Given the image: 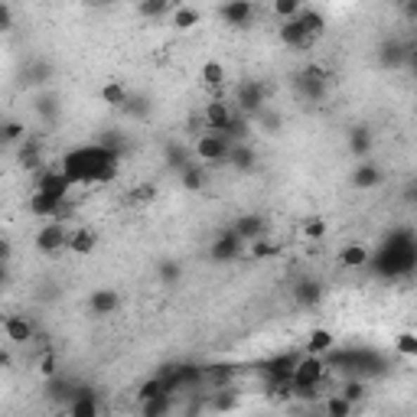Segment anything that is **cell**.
<instances>
[{
  "label": "cell",
  "instance_id": "obj_17",
  "mask_svg": "<svg viewBox=\"0 0 417 417\" xmlns=\"http://www.w3.org/2000/svg\"><path fill=\"white\" fill-rule=\"evenodd\" d=\"M372 261V255H368V248L365 245H346V248L339 251V264L349 267V271H355V267H365Z\"/></svg>",
  "mask_w": 417,
  "mask_h": 417
},
{
  "label": "cell",
  "instance_id": "obj_21",
  "mask_svg": "<svg viewBox=\"0 0 417 417\" xmlns=\"http://www.w3.org/2000/svg\"><path fill=\"white\" fill-rule=\"evenodd\" d=\"M293 300L300 303V307H313V303L320 300V284H313V281H300V284L293 287Z\"/></svg>",
  "mask_w": 417,
  "mask_h": 417
},
{
  "label": "cell",
  "instance_id": "obj_42",
  "mask_svg": "<svg viewBox=\"0 0 417 417\" xmlns=\"http://www.w3.org/2000/svg\"><path fill=\"white\" fill-rule=\"evenodd\" d=\"M0 365H10V355L7 352H0Z\"/></svg>",
  "mask_w": 417,
  "mask_h": 417
},
{
  "label": "cell",
  "instance_id": "obj_28",
  "mask_svg": "<svg viewBox=\"0 0 417 417\" xmlns=\"http://www.w3.org/2000/svg\"><path fill=\"white\" fill-rule=\"evenodd\" d=\"M277 245L274 241H267V235H261V238L251 241V257H257V261H264V257H274L277 255Z\"/></svg>",
  "mask_w": 417,
  "mask_h": 417
},
{
  "label": "cell",
  "instance_id": "obj_11",
  "mask_svg": "<svg viewBox=\"0 0 417 417\" xmlns=\"http://www.w3.org/2000/svg\"><path fill=\"white\" fill-rule=\"evenodd\" d=\"M98 245V235L91 229H85V225H79V229H69V238H65V248L72 251V255H91Z\"/></svg>",
  "mask_w": 417,
  "mask_h": 417
},
{
  "label": "cell",
  "instance_id": "obj_12",
  "mask_svg": "<svg viewBox=\"0 0 417 417\" xmlns=\"http://www.w3.org/2000/svg\"><path fill=\"white\" fill-rule=\"evenodd\" d=\"M63 205H65V199H56V195L39 193V189H36L33 199H30V212L43 215V219H56V215L63 212Z\"/></svg>",
  "mask_w": 417,
  "mask_h": 417
},
{
  "label": "cell",
  "instance_id": "obj_32",
  "mask_svg": "<svg viewBox=\"0 0 417 417\" xmlns=\"http://www.w3.org/2000/svg\"><path fill=\"white\" fill-rule=\"evenodd\" d=\"M39 150H36L33 143H23V147H20V167H27V169H36L39 167Z\"/></svg>",
  "mask_w": 417,
  "mask_h": 417
},
{
  "label": "cell",
  "instance_id": "obj_22",
  "mask_svg": "<svg viewBox=\"0 0 417 417\" xmlns=\"http://www.w3.org/2000/svg\"><path fill=\"white\" fill-rule=\"evenodd\" d=\"M199 20H203V13L193 10V7H177L173 10V27L177 30H193V27H199Z\"/></svg>",
  "mask_w": 417,
  "mask_h": 417
},
{
  "label": "cell",
  "instance_id": "obj_10",
  "mask_svg": "<svg viewBox=\"0 0 417 417\" xmlns=\"http://www.w3.org/2000/svg\"><path fill=\"white\" fill-rule=\"evenodd\" d=\"M277 36H281V43L293 46V49H310V46H313V39H307V33H303V27H300V20H297V17L281 20Z\"/></svg>",
  "mask_w": 417,
  "mask_h": 417
},
{
  "label": "cell",
  "instance_id": "obj_6",
  "mask_svg": "<svg viewBox=\"0 0 417 417\" xmlns=\"http://www.w3.org/2000/svg\"><path fill=\"white\" fill-rule=\"evenodd\" d=\"M238 255H241V238L231 229L222 231V235H215L212 245H209V257H212V261H219V264H225V261H235Z\"/></svg>",
  "mask_w": 417,
  "mask_h": 417
},
{
  "label": "cell",
  "instance_id": "obj_23",
  "mask_svg": "<svg viewBox=\"0 0 417 417\" xmlns=\"http://www.w3.org/2000/svg\"><path fill=\"white\" fill-rule=\"evenodd\" d=\"M225 65L222 63H205L203 65V82L209 85V89H219V85H225Z\"/></svg>",
  "mask_w": 417,
  "mask_h": 417
},
{
  "label": "cell",
  "instance_id": "obj_1",
  "mask_svg": "<svg viewBox=\"0 0 417 417\" xmlns=\"http://www.w3.org/2000/svg\"><path fill=\"white\" fill-rule=\"evenodd\" d=\"M326 378V362H323L320 355L307 352L303 359L293 362V372H290V382H293V391H300V394H310L316 391Z\"/></svg>",
  "mask_w": 417,
  "mask_h": 417
},
{
  "label": "cell",
  "instance_id": "obj_39",
  "mask_svg": "<svg viewBox=\"0 0 417 417\" xmlns=\"http://www.w3.org/2000/svg\"><path fill=\"white\" fill-rule=\"evenodd\" d=\"M362 394H365V385H362V382H352V385H346V391H342V398H349V401H352V404H355V401H359V398H362Z\"/></svg>",
  "mask_w": 417,
  "mask_h": 417
},
{
  "label": "cell",
  "instance_id": "obj_5",
  "mask_svg": "<svg viewBox=\"0 0 417 417\" xmlns=\"http://www.w3.org/2000/svg\"><path fill=\"white\" fill-rule=\"evenodd\" d=\"M65 238H69V229H65L59 219H53L49 225L39 229V235H36V248L43 251V255H53V251L65 248Z\"/></svg>",
  "mask_w": 417,
  "mask_h": 417
},
{
  "label": "cell",
  "instance_id": "obj_36",
  "mask_svg": "<svg viewBox=\"0 0 417 417\" xmlns=\"http://www.w3.org/2000/svg\"><path fill=\"white\" fill-rule=\"evenodd\" d=\"M39 372H43L46 378H49V375H56V372H59V359H56L53 352H46L43 362H39Z\"/></svg>",
  "mask_w": 417,
  "mask_h": 417
},
{
  "label": "cell",
  "instance_id": "obj_20",
  "mask_svg": "<svg viewBox=\"0 0 417 417\" xmlns=\"http://www.w3.org/2000/svg\"><path fill=\"white\" fill-rule=\"evenodd\" d=\"M229 163L231 167H238V169H251L255 167V150H251L248 143H231V150H229Z\"/></svg>",
  "mask_w": 417,
  "mask_h": 417
},
{
  "label": "cell",
  "instance_id": "obj_9",
  "mask_svg": "<svg viewBox=\"0 0 417 417\" xmlns=\"http://www.w3.org/2000/svg\"><path fill=\"white\" fill-rule=\"evenodd\" d=\"M251 17H255V4L251 0H229V4H222V20L229 27H248Z\"/></svg>",
  "mask_w": 417,
  "mask_h": 417
},
{
  "label": "cell",
  "instance_id": "obj_33",
  "mask_svg": "<svg viewBox=\"0 0 417 417\" xmlns=\"http://www.w3.org/2000/svg\"><path fill=\"white\" fill-rule=\"evenodd\" d=\"M303 235L313 241L326 238V222H323V219H307V222H303Z\"/></svg>",
  "mask_w": 417,
  "mask_h": 417
},
{
  "label": "cell",
  "instance_id": "obj_30",
  "mask_svg": "<svg viewBox=\"0 0 417 417\" xmlns=\"http://www.w3.org/2000/svg\"><path fill=\"white\" fill-rule=\"evenodd\" d=\"M303 10V0H274V13L281 20H290Z\"/></svg>",
  "mask_w": 417,
  "mask_h": 417
},
{
  "label": "cell",
  "instance_id": "obj_13",
  "mask_svg": "<svg viewBox=\"0 0 417 417\" xmlns=\"http://www.w3.org/2000/svg\"><path fill=\"white\" fill-rule=\"evenodd\" d=\"M231 231H235L241 241H255L264 235V219H261V215H238V219L231 222Z\"/></svg>",
  "mask_w": 417,
  "mask_h": 417
},
{
  "label": "cell",
  "instance_id": "obj_14",
  "mask_svg": "<svg viewBox=\"0 0 417 417\" xmlns=\"http://www.w3.org/2000/svg\"><path fill=\"white\" fill-rule=\"evenodd\" d=\"M89 307L95 316H108V313H115L117 307H121V297H117V290H111V287H101V290L91 293Z\"/></svg>",
  "mask_w": 417,
  "mask_h": 417
},
{
  "label": "cell",
  "instance_id": "obj_34",
  "mask_svg": "<svg viewBox=\"0 0 417 417\" xmlns=\"http://www.w3.org/2000/svg\"><path fill=\"white\" fill-rule=\"evenodd\" d=\"M167 7H169V0H141V7L137 10H141L143 17H160Z\"/></svg>",
  "mask_w": 417,
  "mask_h": 417
},
{
  "label": "cell",
  "instance_id": "obj_40",
  "mask_svg": "<svg viewBox=\"0 0 417 417\" xmlns=\"http://www.w3.org/2000/svg\"><path fill=\"white\" fill-rule=\"evenodd\" d=\"M225 408H235V391H229V394H222L215 401V411H225Z\"/></svg>",
  "mask_w": 417,
  "mask_h": 417
},
{
  "label": "cell",
  "instance_id": "obj_29",
  "mask_svg": "<svg viewBox=\"0 0 417 417\" xmlns=\"http://www.w3.org/2000/svg\"><path fill=\"white\" fill-rule=\"evenodd\" d=\"M141 411L147 417H153V414H167L169 411V394H157V398H147L141 404Z\"/></svg>",
  "mask_w": 417,
  "mask_h": 417
},
{
  "label": "cell",
  "instance_id": "obj_31",
  "mask_svg": "<svg viewBox=\"0 0 417 417\" xmlns=\"http://www.w3.org/2000/svg\"><path fill=\"white\" fill-rule=\"evenodd\" d=\"M394 349H398L404 359H414L417 355V336L414 333H401V336L394 339Z\"/></svg>",
  "mask_w": 417,
  "mask_h": 417
},
{
  "label": "cell",
  "instance_id": "obj_37",
  "mask_svg": "<svg viewBox=\"0 0 417 417\" xmlns=\"http://www.w3.org/2000/svg\"><path fill=\"white\" fill-rule=\"evenodd\" d=\"M160 277L167 287H173L179 281V264H160Z\"/></svg>",
  "mask_w": 417,
  "mask_h": 417
},
{
  "label": "cell",
  "instance_id": "obj_19",
  "mask_svg": "<svg viewBox=\"0 0 417 417\" xmlns=\"http://www.w3.org/2000/svg\"><path fill=\"white\" fill-rule=\"evenodd\" d=\"M333 346H336V339H333V333H329V329H313L310 339H307V352H313V355L329 352Z\"/></svg>",
  "mask_w": 417,
  "mask_h": 417
},
{
  "label": "cell",
  "instance_id": "obj_27",
  "mask_svg": "<svg viewBox=\"0 0 417 417\" xmlns=\"http://www.w3.org/2000/svg\"><path fill=\"white\" fill-rule=\"evenodd\" d=\"M352 411H355V404L349 398H342V394H333L326 401V414H333V417H349Z\"/></svg>",
  "mask_w": 417,
  "mask_h": 417
},
{
  "label": "cell",
  "instance_id": "obj_7",
  "mask_svg": "<svg viewBox=\"0 0 417 417\" xmlns=\"http://www.w3.org/2000/svg\"><path fill=\"white\" fill-rule=\"evenodd\" d=\"M72 186H75V183L65 177L63 169H53V173H39V179H36V189H39V193L56 195V199H65Z\"/></svg>",
  "mask_w": 417,
  "mask_h": 417
},
{
  "label": "cell",
  "instance_id": "obj_41",
  "mask_svg": "<svg viewBox=\"0 0 417 417\" xmlns=\"http://www.w3.org/2000/svg\"><path fill=\"white\" fill-rule=\"evenodd\" d=\"M4 257H7V245L0 241V264H4Z\"/></svg>",
  "mask_w": 417,
  "mask_h": 417
},
{
  "label": "cell",
  "instance_id": "obj_18",
  "mask_svg": "<svg viewBox=\"0 0 417 417\" xmlns=\"http://www.w3.org/2000/svg\"><path fill=\"white\" fill-rule=\"evenodd\" d=\"M127 98H131V91H127L121 82H108L105 89H101V101H105L108 108H124Z\"/></svg>",
  "mask_w": 417,
  "mask_h": 417
},
{
  "label": "cell",
  "instance_id": "obj_38",
  "mask_svg": "<svg viewBox=\"0 0 417 417\" xmlns=\"http://www.w3.org/2000/svg\"><path fill=\"white\" fill-rule=\"evenodd\" d=\"M13 30V13H10V7L0 0V33H10Z\"/></svg>",
  "mask_w": 417,
  "mask_h": 417
},
{
  "label": "cell",
  "instance_id": "obj_16",
  "mask_svg": "<svg viewBox=\"0 0 417 417\" xmlns=\"http://www.w3.org/2000/svg\"><path fill=\"white\" fill-rule=\"evenodd\" d=\"M382 183V169L375 167V163H359L352 173V186L355 189H375Z\"/></svg>",
  "mask_w": 417,
  "mask_h": 417
},
{
  "label": "cell",
  "instance_id": "obj_8",
  "mask_svg": "<svg viewBox=\"0 0 417 417\" xmlns=\"http://www.w3.org/2000/svg\"><path fill=\"white\" fill-rule=\"evenodd\" d=\"M4 336H7L10 342H17V346H27V342H33L36 329L27 316H7V320H4Z\"/></svg>",
  "mask_w": 417,
  "mask_h": 417
},
{
  "label": "cell",
  "instance_id": "obj_24",
  "mask_svg": "<svg viewBox=\"0 0 417 417\" xmlns=\"http://www.w3.org/2000/svg\"><path fill=\"white\" fill-rule=\"evenodd\" d=\"M349 147H352L355 157H365L368 147H372V134L365 131V127H355V131L349 134Z\"/></svg>",
  "mask_w": 417,
  "mask_h": 417
},
{
  "label": "cell",
  "instance_id": "obj_2",
  "mask_svg": "<svg viewBox=\"0 0 417 417\" xmlns=\"http://www.w3.org/2000/svg\"><path fill=\"white\" fill-rule=\"evenodd\" d=\"M231 150V137L219 131H205L199 141H195V157L203 163H225Z\"/></svg>",
  "mask_w": 417,
  "mask_h": 417
},
{
  "label": "cell",
  "instance_id": "obj_3",
  "mask_svg": "<svg viewBox=\"0 0 417 417\" xmlns=\"http://www.w3.org/2000/svg\"><path fill=\"white\" fill-rule=\"evenodd\" d=\"M261 108H264L261 82H238V89H235V111L238 115H257Z\"/></svg>",
  "mask_w": 417,
  "mask_h": 417
},
{
  "label": "cell",
  "instance_id": "obj_4",
  "mask_svg": "<svg viewBox=\"0 0 417 417\" xmlns=\"http://www.w3.org/2000/svg\"><path fill=\"white\" fill-rule=\"evenodd\" d=\"M238 117V111L231 105H225V101H209L203 111V121H205V131H219L225 134L231 127V121Z\"/></svg>",
  "mask_w": 417,
  "mask_h": 417
},
{
  "label": "cell",
  "instance_id": "obj_25",
  "mask_svg": "<svg viewBox=\"0 0 417 417\" xmlns=\"http://www.w3.org/2000/svg\"><path fill=\"white\" fill-rule=\"evenodd\" d=\"M0 141L4 143H23L27 141V127L20 124V121H7V124H0Z\"/></svg>",
  "mask_w": 417,
  "mask_h": 417
},
{
  "label": "cell",
  "instance_id": "obj_35",
  "mask_svg": "<svg viewBox=\"0 0 417 417\" xmlns=\"http://www.w3.org/2000/svg\"><path fill=\"white\" fill-rule=\"evenodd\" d=\"M72 414H75V417H95L98 414V404H95V401H91V398H75V404H72Z\"/></svg>",
  "mask_w": 417,
  "mask_h": 417
},
{
  "label": "cell",
  "instance_id": "obj_26",
  "mask_svg": "<svg viewBox=\"0 0 417 417\" xmlns=\"http://www.w3.org/2000/svg\"><path fill=\"white\" fill-rule=\"evenodd\" d=\"M179 179H183V189H189V193H199V189H203V183H205L203 167H183Z\"/></svg>",
  "mask_w": 417,
  "mask_h": 417
},
{
  "label": "cell",
  "instance_id": "obj_15",
  "mask_svg": "<svg viewBox=\"0 0 417 417\" xmlns=\"http://www.w3.org/2000/svg\"><path fill=\"white\" fill-rule=\"evenodd\" d=\"M297 20H300V27H303V33H307V39H313V43L326 33V17H323L320 10H300Z\"/></svg>",
  "mask_w": 417,
  "mask_h": 417
}]
</instances>
